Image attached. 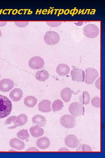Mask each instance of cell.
<instances>
[{
    "label": "cell",
    "mask_w": 105,
    "mask_h": 158,
    "mask_svg": "<svg viewBox=\"0 0 105 158\" xmlns=\"http://www.w3.org/2000/svg\"><path fill=\"white\" fill-rule=\"evenodd\" d=\"M12 108V102L9 99L0 95V119L8 116L11 113Z\"/></svg>",
    "instance_id": "6da1fadb"
},
{
    "label": "cell",
    "mask_w": 105,
    "mask_h": 158,
    "mask_svg": "<svg viewBox=\"0 0 105 158\" xmlns=\"http://www.w3.org/2000/svg\"><path fill=\"white\" fill-rule=\"evenodd\" d=\"M84 35L86 37L93 38L97 37L99 33V30L95 24H89L85 25L83 29Z\"/></svg>",
    "instance_id": "7a4b0ae2"
},
{
    "label": "cell",
    "mask_w": 105,
    "mask_h": 158,
    "mask_svg": "<svg viewBox=\"0 0 105 158\" xmlns=\"http://www.w3.org/2000/svg\"><path fill=\"white\" fill-rule=\"evenodd\" d=\"M45 42L48 45H54L59 42L60 37L59 34L55 31H49L45 34L43 37Z\"/></svg>",
    "instance_id": "3957f363"
},
{
    "label": "cell",
    "mask_w": 105,
    "mask_h": 158,
    "mask_svg": "<svg viewBox=\"0 0 105 158\" xmlns=\"http://www.w3.org/2000/svg\"><path fill=\"white\" fill-rule=\"evenodd\" d=\"M69 110L70 113L74 117L83 114L85 109L82 104L77 102H73L69 105Z\"/></svg>",
    "instance_id": "277c9868"
},
{
    "label": "cell",
    "mask_w": 105,
    "mask_h": 158,
    "mask_svg": "<svg viewBox=\"0 0 105 158\" xmlns=\"http://www.w3.org/2000/svg\"><path fill=\"white\" fill-rule=\"evenodd\" d=\"M84 82L88 84H92L99 76L97 71L93 68H88L85 70Z\"/></svg>",
    "instance_id": "5b68a950"
},
{
    "label": "cell",
    "mask_w": 105,
    "mask_h": 158,
    "mask_svg": "<svg viewBox=\"0 0 105 158\" xmlns=\"http://www.w3.org/2000/svg\"><path fill=\"white\" fill-rule=\"evenodd\" d=\"M60 123L63 126L68 128H74L76 123L75 117L72 115L68 114L62 116L60 119Z\"/></svg>",
    "instance_id": "8992f818"
},
{
    "label": "cell",
    "mask_w": 105,
    "mask_h": 158,
    "mask_svg": "<svg viewBox=\"0 0 105 158\" xmlns=\"http://www.w3.org/2000/svg\"><path fill=\"white\" fill-rule=\"evenodd\" d=\"M44 61L43 59L38 56H34L29 61V65L33 69L37 70L41 68L44 66Z\"/></svg>",
    "instance_id": "52a82bcc"
},
{
    "label": "cell",
    "mask_w": 105,
    "mask_h": 158,
    "mask_svg": "<svg viewBox=\"0 0 105 158\" xmlns=\"http://www.w3.org/2000/svg\"><path fill=\"white\" fill-rule=\"evenodd\" d=\"M71 78L73 81L83 82L85 77V73L82 69L74 68L71 72Z\"/></svg>",
    "instance_id": "ba28073f"
},
{
    "label": "cell",
    "mask_w": 105,
    "mask_h": 158,
    "mask_svg": "<svg viewBox=\"0 0 105 158\" xmlns=\"http://www.w3.org/2000/svg\"><path fill=\"white\" fill-rule=\"evenodd\" d=\"M79 141L75 135L73 134L68 135L64 139V143L68 147L75 148L78 145Z\"/></svg>",
    "instance_id": "9c48e42d"
},
{
    "label": "cell",
    "mask_w": 105,
    "mask_h": 158,
    "mask_svg": "<svg viewBox=\"0 0 105 158\" xmlns=\"http://www.w3.org/2000/svg\"><path fill=\"white\" fill-rule=\"evenodd\" d=\"M14 83L9 79H4L0 81V90L6 92L11 90L14 87Z\"/></svg>",
    "instance_id": "30bf717a"
},
{
    "label": "cell",
    "mask_w": 105,
    "mask_h": 158,
    "mask_svg": "<svg viewBox=\"0 0 105 158\" xmlns=\"http://www.w3.org/2000/svg\"><path fill=\"white\" fill-rule=\"evenodd\" d=\"M23 94V91L21 89L15 88L10 92L9 97L12 100L17 102L19 101L21 99Z\"/></svg>",
    "instance_id": "8fae6325"
},
{
    "label": "cell",
    "mask_w": 105,
    "mask_h": 158,
    "mask_svg": "<svg viewBox=\"0 0 105 158\" xmlns=\"http://www.w3.org/2000/svg\"><path fill=\"white\" fill-rule=\"evenodd\" d=\"M51 102L48 99L41 101L38 104V109L39 111L44 112H48L51 111L50 108Z\"/></svg>",
    "instance_id": "7c38bea8"
},
{
    "label": "cell",
    "mask_w": 105,
    "mask_h": 158,
    "mask_svg": "<svg viewBox=\"0 0 105 158\" xmlns=\"http://www.w3.org/2000/svg\"><path fill=\"white\" fill-rule=\"evenodd\" d=\"M69 67L65 64H59L56 68V71L59 75L64 76L69 73L70 72Z\"/></svg>",
    "instance_id": "4fadbf2b"
},
{
    "label": "cell",
    "mask_w": 105,
    "mask_h": 158,
    "mask_svg": "<svg viewBox=\"0 0 105 158\" xmlns=\"http://www.w3.org/2000/svg\"><path fill=\"white\" fill-rule=\"evenodd\" d=\"M37 146L39 148L45 149L50 145V141L49 139L46 137H42L38 139L36 141Z\"/></svg>",
    "instance_id": "5bb4252c"
},
{
    "label": "cell",
    "mask_w": 105,
    "mask_h": 158,
    "mask_svg": "<svg viewBox=\"0 0 105 158\" xmlns=\"http://www.w3.org/2000/svg\"><path fill=\"white\" fill-rule=\"evenodd\" d=\"M9 144L11 147L19 150L23 149L25 146L24 143L17 138H14L11 140L9 142Z\"/></svg>",
    "instance_id": "9a60e30c"
},
{
    "label": "cell",
    "mask_w": 105,
    "mask_h": 158,
    "mask_svg": "<svg viewBox=\"0 0 105 158\" xmlns=\"http://www.w3.org/2000/svg\"><path fill=\"white\" fill-rule=\"evenodd\" d=\"M29 131L32 135L35 138H38L43 135L44 133L43 130L40 126L36 125L31 127Z\"/></svg>",
    "instance_id": "2e32d148"
},
{
    "label": "cell",
    "mask_w": 105,
    "mask_h": 158,
    "mask_svg": "<svg viewBox=\"0 0 105 158\" xmlns=\"http://www.w3.org/2000/svg\"><path fill=\"white\" fill-rule=\"evenodd\" d=\"M60 96L64 102H69L72 96V91L71 89L68 87L64 88L61 92Z\"/></svg>",
    "instance_id": "e0dca14e"
},
{
    "label": "cell",
    "mask_w": 105,
    "mask_h": 158,
    "mask_svg": "<svg viewBox=\"0 0 105 158\" xmlns=\"http://www.w3.org/2000/svg\"><path fill=\"white\" fill-rule=\"evenodd\" d=\"M35 77L38 80L44 81L49 77L48 72L46 70L42 69L38 71L36 73Z\"/></svg>",
    "instance_id": "ac0fdd59"
},
{
    "label": "cell",
    "mask_w": 105,
    "mask_h": 158,
    "mask_svg": "<svg viewBox=\"0 0 105 158\" xmlns=\"http://www.w3.org/2000/svg\"><path fill=\"white\" fill-rule=\"evenodd\" d=\"M32 121L35 124L40 126H43L46 123V119L43 116L36 115L32 118Z\"/></svg>",
    "instance_id": "d6986e66"
},
{
    "label": "cell",
    "mask_w": 105,
    "mask_h": 158,
    "mask_svg": "<svg viewBox=\"0 0 105 158\" xmlns=\"http://www.w3.org/2000/svg\"><path fill=\"white\" fill-rule=\"evenodd\" d=\"M37 102V99L36 97L29 96L25 98L24 102L25 105L27 107H33L36 105Z\"/></svg>",
    "instance_id": "ffe728a7"
},
{
    "label": "cell",
    "mask_w": 105,
    "mask_h": 158,
    "mask_svg": "<svg viewBox=\"0 0 105 158\" xmlns=\"http://www.w3.org/2000/svg\"><path fill=\"white\" fill-rule=\"evenodd\" d=\"M28 117L24 114H21L16 116L15 123L17 127L25 124L27 121Z\"/></svg>",
    "instance_id": "44dd1931"
},
{
    "label": "cell",
    "mask_w": 105,
    "mask_h": 158,
    "mask_svg": "<svg viewBox=\"0 0 105 158\" xmlns=\"http://www.w3.org/2000/svg\"><path fill=\"white\" fill-rule=\"evenodd\" d=\"M16 116H12L9 117L6 121L5 125L9 129L15 128L17 127L15 123V119Z\"/></svg>",
    "instance_id": "7402d4cb"
},
{
    "label": "cell",
    "mask_w": 105,
    "mask_h": 158,
    "mask_svg": "<svg viewBox=\"0 0 105 158\" xmlns=\"http://www.w3.org/2000/svg\"><path fill=\"white\" fill-rule=\"evenodd\" d=\"M90 94L88 92L86 91H83L79 98L80 103L83 105L88 104L90 102Z\"/></svg>",
    "instance_id": "603a6c76"
},
{
    "label": "cell",
    "mask_w": 105,
    "mask_h": 158,
    "mask_svg": "<svg viewBox=\"0 0 105 158\" xmlns=\"http://www.w3.org/2000/svg\"><path fill=\"white\" fill-rule=\"evenodd\" d=\"M63 106V102L61 100L57 99L53 102L52 107L53 111L55 112L60 110Z\"/></svg>",
    "instance_id": "cb8c5ba5"
},
{
    "label": "cell",
    "mask_w": 105,
    "mask_h": 158,
    "mask_svg": "<svg viewBox=\"0 0 105 158\" xmlns=\"http://www.w3.org/2000/svg\"><path fill=\"white\" fill-rule=\"evenodd\" d=\"M17 136L21 140H27L29 137V134L27 130L22 129L17 133Z\"/></svg>",
    "instance_id": "d4e9b609"
},
{
    "label": "cell",
    "mask_w": 105,
    "mask_h": 158,
    "mask_svg": "<svg viewBox=\"0 0 105 158\" xmlns=\"http://www.w3.org/2000/svg\"><path fill=\"white\" fill-rule=\"evenodd\" d=\"M91 103L94 107L100 108L101 106V100L100 98L98 97H93L91 100Z\"/></svg>",
    "instance_id": "484cf974"
},
{
    "label": "cell",
    "mask_w": 105,
    "mask_h": 158,
    "mask_svg": "<svg viewBox=\"0 0 105 158\" xmlns=\"http://www.w3.org/2000/svg\"><path fill=\"white\" fill-rule=\"evenodd\" d=\"M46 24L52 27H56L60 25L62 23V22H46Z\"/></svg>",
    "instance_id": "4316f807"
},
{
    "label": "cell",
    "mask_w": 105,
    "mask_h": 158,
    "mask_svg": "<svg viewBox=\"0 0 105 158\" xmlns=\"http://www.w3.org/2000/svg\"><path fill=\"white\" fill-rule=\"evenodd\" d=\"M14 23L16 26L20 28L25 27L29 24V22H15Z\"/></svg>",
    "instance_id": "83f0119b"
},
{
    "label": "cell",
    "mask_w": 105,
    "mask_h": 158,
    "mask_svg": "<svg viewBox=\"0 0 105 158\" xmlns=\"http://www.w3.org/2000/svg\"><path fill=\"white\" fill-rule=\"evenodd\" d=\"M92 151V149L89 145L85 144H82L81 151L91 152Z\"/></svg>",
    "instance_id": "f1b7e54d"
},
{
    "label": "cell",
    "mask_w": 105,
    "mask_h": 158,
    "mask_svg": "<svg viewBox=\"0 0 105 158\" xmlns=\"http://www.w3.org/2000/svg\"><path fill=\"white\" fill-rule=\"evenodd\" d=\"M95 87L98 89L100 90L101 89V81L100 78L99 77L96 80L95 82Z\"/></svg>",
    "instance_id": "f546056e"
},
{
    "label": "cell",
    "mask_w": 105,
    "mask_h": 158,
    "mask_svg": "<svg viewBox=\"0 0 105 158\" xmlns=\"http://www.w3.org/2000/svg\"><path fill=\"white\" fill-rule=\"evenodd\" d=\"M58 151L60 152H69V150L66 147H62L60 148Z\"/></svg>",
    "instance_id": "4dcf8cb0"
},
{
    "label": "cell",
    "mask_w": 105,
    "mask_h": 158,
    "mask_svg": "<svg viewBox=\"0 0 105 158\" xmlns=\"http://www.w3.org/2000/svg\"><path fill=\"white\" fill-rule=\"evenodd\" d=\"M27 151H38L39 150L35 147H31L27 149Z\"/></svg>",
    "instance_id": "1f68e13d"
},
{
    "label": "cell",
    "mask_w": 105,
    "mask_h": 158,
    "mask_svg": "<svg viewBox=\"0 0 105 158\" xmlns=\"http://www.w3.org/2000/svg\"><path fill=\"white\" fill-rule=\"evenodd\" d=\"M84 23L83 22H78L76 23H75L74 24L77 26H81Z\"/></svg>",
    "instance_id": "d6a6232c"
},
{
    "label": "cell",
    "mask_w": 105,
    "mask_h": 158,
    "mask_svg": "<svg viewBox=\"0 0 105 158\" xmlns=\"http://www.w3.org/2000/svg\"><path fill=\"white\" fill-rule=\"evenodd\" d=\"M7 23L6 22H0V26L2 27L5 25Z\"/></svg>",
    "instance_id": "836d02e7"
},
{
    "label": "cell",
    "mask_w": 105,
    "mask_h": 158,
    "mask_svg": "<svg viewBox=\"0 0 105 158\" xmlns=\"http://www.w3.org/2000/svg\"><path fill=\"white\" fill-rule=\"evenodd\" d=\"M2 35V33L1 31V30H0V37H1Z\"/></svg>",
    "instance_id": "e575fe53"
},
{
    "label": "cell",
    "mask_w": 105,
    "mask_h": 158,
    "mask_svg": "<svg viewBox=\"0 0 105 158\" xmlns=\"http://www.w3.org/2000/svg\"><path fill=\"white\" fill-rule=\"evenodd\" d=\"M0 77H1V75H0Z\"/></svg>",
    "instance_id": "d590c367"
}]
</instances>
